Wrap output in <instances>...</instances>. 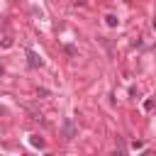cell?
I'll use <instances>...</instances> for the list:
<instances>
[{"label":"cell","instance_id":"cell-2","mask_svg":"<svg viewBox=\"0 0 156 156\" xmlns=\"http://www.w3.org/2000/svg\"><path fill=\"white\" fill-rule=\"evenodd\" d=\"M76 132H78V129H76L73 119H63V136H66V139H73Z\"/></svg>","mask_w":156,"mask_h":156},{"label":"cell","instance_id":"cell-5","mask_svg":"<svg viewBox=\"0 0 156 156\" xmlns=\"http://www.w3.org/2000/svg\"><path fill=\"white\" fill-rule=\"evenodd\" d=\"M105 22H107L110 27H117V24H119V20H117V15H105Z\"/></svg>","mask_w":156,"mask_h":156},{"label":"cell","instance_id":"cell-8","mask_svg":"<svg viewBox=\"0 0 156 156\" xmlns=\"http://www.w3.org/2000/svg\"><path fill=\"white\" fill-rule=\"evenodd\" d=\"M2 73H5V68H2V66H0V76H2Z\"/></svg>","mask_w":156,"mask_h":156},{"label":"cell","instance_id":"cell-1","mask_svg":"<svg viewBox=\"0 0 156 156\" xmlns=\"http://www.w3.org/2000/svg\"><path fill=\"white\" fill-rule=\"evenodd\" d=\"M27 63H29V68H39L44 61H41V56L37 54V51H32V49H27Z\"/></svg>","mask_w":156,"mask_h":156},{"label":"cell","instance_id":"cell-7","mask_svg":"<svg viewBox=\"0 0 156 156\" xmlns=\"http://www.w3.org/2000/svg\"><path fill=\"white\" fill-rule=\"evenodd\" d=\"M151 27H154V29H156V17H154V22H151Z\"/></svg>","mask_w":156,"mask_h":156},{"label":"cell","instance_id":"cell-9","mask_svg":"<svg viewBox=\"0 0 156 156\" xmlns=\"http://www.w3.org/2000/svg\"><path fill=\"white\" fill-rule=\"evenodd\" d=\"M0 115H5V107H0Z\"/></svg>","mask_w":156,"mask_h":156},{"label":"cell","instance_id":"cell-6","mask_svg":"<svg viewBox=\"0 0 156 156\" xmlns=\"http://www.w3.org/2000/svg\"><path fill=\"white\" fill-rule=\"evenodd\" d=\"M144 110H154V100H146L144 102Z\"/></svg>","mask_w":156,"mask_h":156},{"label":"cell","instance_id":"cell-3","mask_svg":"<svg viewBox=\"0 0 156 156\" xmlns=\"http://www.w3.org/2000/svg\"><path fill=\"white\" fill-rule=\"evenodd\" d=\"M29 144L37 146V149H44V139H41L39 134H32V136H29Z\"/></svg>","mask_w":156,"mask_h":156},{"label":"cell","instance_id":"cell-4","mask_svg":"<svg viewBox=\"0 0 156 156\" xmlns=\"http://www.w3.org/2000/svg\"><path fill=\"white\" fill-rule=\"evenodd\" d=\"M63 51H66V54H68V56H73V58H76V56H78V49H76V46H73V44H63Z\"/></svg>","mask_w":156,"mask_h":156}]
</instances>
